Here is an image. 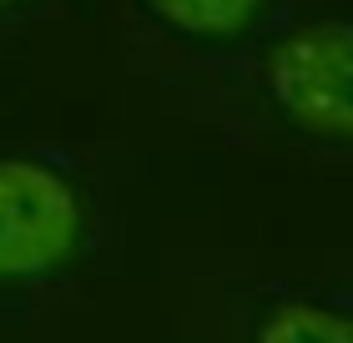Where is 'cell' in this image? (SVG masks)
Here are the masks:
<instances>
[{
  "label": "cell",
  "instance_id": "obj_1",
  "mask_svg": "<svg viewBox=\"0 0 353 343\" xmlns=\"http://www.w3.org/2000/svg\"><path fill=\"white\" fill-rule=\"evenodd\" d=\"M81 237V197L41 161H0V283L61 268Z\"/></svg>",
  "mask_w": 353,
  "mask_h": 343
},
{
  "label": "cell",
  "instance_id": "obj_2",
  "mask_svg": "<svg viewBox=\"0 0 353 343\" xmlns=\"http://www.w3.org/2000/svg\"><path fill=\"white\" fill-rule=\"evenodd\" d=\"M348 66L353 41L339 21L293 30L268 61V86L303 132L323 141H348Z\"/></svg>",
  "mask_w": 353,
  "mask_h": 343
},
{
  "label": "cell",
  "instance_id": "obj_3",
  "mask_svg": "<svg viewBox=\"0 0 353 343\" xmlns=\"http://www.w3.org/2000/svg\"><path fill=\"white\" fill-rule=\"evenodd\" d=\"M252 343H348V313L333 303L288 298L263 313V323L252 329Z\"/></svg>",
  "mask_w": 353,
  "mask_h": 343
},
{
  "label": "cell",
  "instance_id": "obj_4",
  "mask_svg": "<svg viewBox=\"0 0 353 343\" xmlns=\"http://www.w3.org/2000/svg\"><path fill=\"white\" fill-rule=\"evenodd\" d=\"M147 6L187 36H232L252 21L258 0H147Z\"/></svg>",
  "mask_w": 353,
  "mask_h": 343
},
{
  "label": "cell",
  "instance_id": "obj_5",
  "mask_svg": "<svg viewBox=\"0 0 353 343\" xmlns=\"http://www.w3.org/2000/svg\"><path fill=\"white\" fill-rule=\"evenodd\" d=\"M6 6H10V0H0V10H6Z\"/></svg>",
  "mask_w": 353,
  "mask_h": 343
}]
</instances>
